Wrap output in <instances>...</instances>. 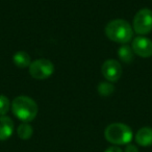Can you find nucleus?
I'll return each mask as SVG.
<instances>
[{
	"mask_svg": "<svg viewBox=\"0 0 152 152\" xmlns=\"http://www.w3.org/2000/svg\"><path fill=\"white\" fill-rule=\"evenodd\" d=\"M54 72V66L50 61L46 58H39L34 61H31L29 66V74L32 78L46 79L50 77Z\"/></svg>",
	"mask_w": 152,
	"mask_h": 152,
	"instance_id": "nucleus-5",
	"label": "nucleus"
},
{
	"mask_svg": "<svg viewBox=\"0 0 152 152\" xmlns=\"http://www.w3.org/2000/svg\"><path fill=\"white\" fill-rule=\"evenodd\" d=\"M114 85L112 83H110V81H102V83H100L98 85V93H99V95L104 96V97L112 95L114 93Z\"/></svg>",
	"mask_w": 152,
	"mask_h": 152,
	"instance_id": "nucleus-13",
	"label": "nucleus"
},
{
	"mask_svg": "<svg viewBox=\"0 0 152 152\" xmlns=\"http://www.w3.org/2000/svg\"><path fill=\"white\" fill-rule=\"evenodd\" d=\"M132 28L135 34L146 36L152 30V11L142 9L137 13L132 21Z\"/></svg>",
	"mask_w": 152,
	"mask_h": 152,
	"instance_id": "nucleus-4",
	"label": "nucleus"
},
{
	"mask_svg": "<svg viewBox=\"0 0 152 152\" xmlns=\"http://www.w3.org/2000/svg\"><path fill=\"white\" fill-rule=\"evenodd\" d=\"M101 73L106 81L110 83H116L121 78L123 73L122 67L120 63L116 59H107L101 66Z\"/></svg>",
	"mask_w": 152,
	"mask_h": 152,
	"instance_id": "nucleus-6",
	"label": "nucleus"
},
{
	"mask_svg": "<svg viewBox=\"0 0 152 152\" xmlns=\"http://www.w3.org/2000/svg\"><path fill=\"white\" fill-rule=\"evenodd\" d=\"M15 129L14 122L10 117L0 116V141H7L12 137Z\"/></svg>",
	"mask_w": 152,
	"mask_h": 152,
	"instance_id": "nucleus-8",
	"label": "nucleus"
},
{
	"mask_svg": "<svg viewBox=\"0 0 152 152\" xmlns=\"http://www.w3.org/2000/svg\"><path fill=\"white\" fill-rule=\"evenodd\" d=\"M124 152H139V149H137V147L135 145L129 143V144H127L126 147H125Z\"/></svg>",
	"mask_w": 152,
	"mask_h": 152,
	"instance_id": "nucleus-15",
	"label": "nucleus"
},
{
	"mask_svg": "<svg viewBox=\"0 0 152 152\" xmlns=\"http://www.w3.org/2000/svg\"><path fill=\"white\" fill-rule=\"evenodd\" d=\"M32 133H34V129L29 123L23 122L17 128V134L21 140H29L32 137Z\"/></svg>",
	"mask_w": 152,
	"mask_h": 152,
	"instance_id": "nucleus-12",
	"label": "nucleus"
},
{
	"mask_svg": "<svg viewBox=\"0 0 152 152\" xmlns=\"http://www.w3.org/2000/svg\"><path fill=\"white\" fill-rule=\"evenodd\" d=\"M14 115L22 122H31L38 115V104L28 96H18L12 102Z\"/></svg>",
	"mask_w": 152,
	"mask_h": 152,
	"instance_id": "nucleus-2",
	"label": "nucleus"
},
{
	"mask_svg": "<svg viewBox=\"0 0 152 152\" xmlns=\"http://www.w3.org/2000/svg\"><path fill=\"white\" fill-rule=\"evenodd\" d=\"M13 61L18 68H29L31 64V58L29 54L25 51H18L14 54Z\"/></svg>",
	"mask_w": 152,
	"mask_h": 152,
	"instance_id": "nucleus-10",
	"label": "nucleus"
},
{
	"mask_svg": "<svg viewBox=\"0 0 152 152\" xmlns=\"http://www.w3.org/2000/svg\"><path fill=\"white\" fill-rule=\"evenodd\" d=\"M135 142L142 147L152 146V128L151 127H142L135 133Z\"/></svg>",
	"mask_w": 152,
	"mask_h": 152,
	"instance_id": "nucleus-9",
	"label": "nucleus"
},
{
	"mask_svg": "<svg viewBox=\"0 0 152 152\" xmlns=\"http://www.w3.org/2000/svg\"><path fill=\"white\" fill-rule=\"evenodd\" d=\"M104 137L113 145H127L132 141L133 132L124 123H112L104 130Z\"/></svg>",
	"mask_w": 152,
	"mask_h": 152,
	"instance_id": "nucleus-3",
	"label": "nucleus"
},
{
	"mask_svg": "<svg viewBox=\"0 0 152 152\" xmlns=\"http://www.w3.org/2000/svg\"><path fill=\"white\" fill-rule=\"evenodd\" d=\"M131 48L133 53L140 57L148 58L152 56V41L144 36L137 37L132 40Z\"/></svg>",
	"mask_w": 152,
	"mask_h": 152,
	"instance_id": "nucleus-7",
	"label": "nucleus"
},
{
	"mask_svg": "<svg viewBox=\"0 0 152 152\" xmlns=\"http://www.w3.org/2000/svg\"><path fill=\"white\" fill-rule=\"evenodd\" d=\"M118 56L123 63L125 64H130L133 61V50L131 46H128L127 44L122 45L120 48L118 49Z\"/></svg>",
	"mask_w": 152,
	"mask_h": 152,
	"instance_id": "nucleus-11",
	"label": "nucleus"
},
{
	"mask_svg": "<svg viewBox=\"0 0 152 152\" xmlns=\"http://www.w3.org/2000/svg\"><path fill=\"white\" fill-rule=\"evenodd\" d=\"M12 107L10 99L4 95H0V116H5Z\"/></svg>",
	"mask_w": 152,
	"mask_h": 152,
	"instance_id": "nucleus-14",
	"label": "nucleus"
},
{
	"mask_svg": "<svg viewBox=\"0 0 152 152\" xmlns=\"http://www.w3.org/2000/svg\"><path fill=\"white\" fill-rule=\"evenodd\" d=\"M133 28L123 19H115L105 26V34L110 41L125 45L133 38Z\"/></svg>",
	"mask_w": 152,
	"mask_h": 152,
	"instance_id": "nucleus-1",
	"label": "nucleus"
},
{
	"mask_svg": "<svg viewBox=\"0 0 152 152\" xmlns=\"http://www.w3.org/2000/svg\"><path fill=\"white\" fill-rule=\"evenodd\" d=\"M104 152H123V151L118 146H110V147H108Z\"/></svg>",
	"mask_w": 152,
	"mask_h": 152,
	"instance_id": "nucleus-16",
	"label": "nucleus"
}]
</instances>
